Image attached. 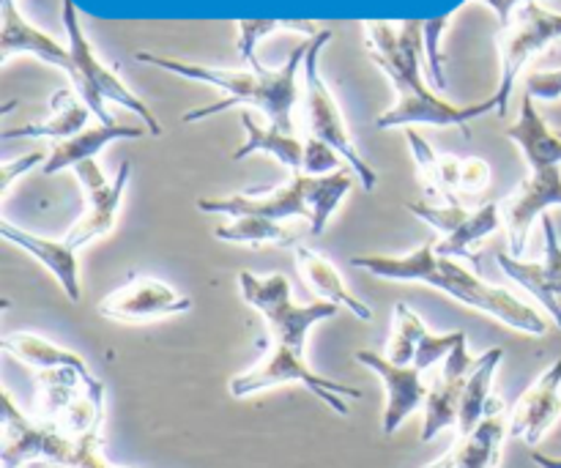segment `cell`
<instances>
[{"label":"cell","mask_w":561,"mask_h":468,"mask_svg":"<svg viewBox=\"0 0 561 468\" xmlns=\"http://www.w3.org/2000/svg\"><path fill=\"white\" fill-rule=\"evenodd\" d=\"M239 285L247 305L255 307L266 318L268 329H272V351L255 367L239 373L230 381V395L236 400H244L257 392H266V389L283 387V384H301L321 403H327L334 414L348 416V403L345 400H359V389L321 376L305 359L307 334H310L316 323L337 316V305H329V301L296 305L290 299V283L285 274L257 277L252 272H241Z\"/></svg>","instance_id":"cell-1"},{"label":"cell","mask_w":561,"mask_h":468,"mask_svg":"<svg viewBox=\"0 0 561 468\" xmlns=\"http://www.w3.org/2000/svg\"><path fill=\"white\" fill-rule=\"evenodd\" d=\"M365 27L367 53L373 64L389 77L398 102L378 115V129H394V126H458L466 137H471L469 124L474 118H482L491 110H499L496 96L485 99L482 104H458L447 102L431 91L422 75V55H425V31L422 22H383L367 20L362 22Z\"/></svg>","instance_id":"cell-2"},{"label":"cell","mask_w":561,"mask_h":468,"mask_svg":"<svg viewBox=\"0 0 561 468\" xmlns=\"http://www.w3.org/2000/svg\"><path fill=\"white\" fill-rule=\"evenodd\" d=\"M351 266L378 279H392V283H425L453 296L460 305L485 312V316L507 323L515 332L531 334V338H546L551 329L548 318L537 312L529 301L518 299L507 288H496V285L480 279L458 258L438 255L433 241H425L405 255H356L351 258Z\"/></svg>","instance_id":"cell-3"},{"label":"cell","mask_w":561,"mask_h":468,"mask_svg":"<svg viewBox=\"0 0 561 468\" xmlns=\"http://www.w3.org/2000/svg\"><path fill=\"white\" fill-rule=\"evenodd\" d=\"M307 49H310V38L301 42L279 69H266V66H261V69H250V66L247 69H219V66L186 64V60L164 58V55L153 53H135V60L157 66V69L170 71V75H179L184 80L206 82V85L219 88L225 93L222 102L184 113L186 124L211 118V115L225 113V110L236 107V104H252V107H257L266 115L268 124L279 126L285 132H296L294 107L299 102V71L305 66Z\"/></svg>","instance_id":"cell-4"},{"label":"cell","mask_w":561,"mask_h":468,"mask_svg":"<svg viewBox=\"0 0 561 468\" xmlns=\"http://www.w3.org/2000/svg\"><path fill=\"white\" fill-rule=\"evenodd\" d=\"M354 170H337L329 175H290L288 184L274 190H247L228 197H201L197 208L217 217H266L274 222H290L301 217L312 236L327 230L343 197L354 186Z\"/></svg>","instance_id":"cell-5"},{"label":"cell","mask_w":561,"mask_h":468,"mask_svg":"<svg viewBox=\"0 0 561 468\" xmlns=\"http://www.w3.org/2000/svg\"><path fill=\"white\" fill-rule=\"evenodd\" d=\"M3 468H115L102 453V433L71 438L58 425L33 420L3 392Z\"/></svg>","instance_id":"cell-6"},{"label":"cell","mask_w":561,"mask_h":468,"mask_svg":"<svg viewBox=\"0 0 561 468\" xmlns=\"http://www.w3.org/2000/svg\"><path fill=\"white\" fill-rule=\"evenodd\" d=\"M60 20H64L66 27V38H69V53L75 58L77 66V80H75V91L80 93L82 102L88 104L93 115L99 118V124L104 126H115V118L107 113V102L121 104V107L131 110L137 118L142 121V126L148 129V135L159 137L162 135V124L157 121L153 110L137 96L131 88L124 85L118 75H115L110 66H104L99 60L96 49H93L91 38L85 36L80 25V14H77L75 3L71 0H64L60 3Z\"/></svg>","instance_id":"cell-7"},{"label":"cell","mask_w":561,"mask_h":468,"mask_svg":"<svg viewBox=\"0 0 561 468\" xmlns=\"http://www.w3.org/2000/svg\"><path fill=\"white\" fill-rule=\"evenodd\" d=\"M332 42V31H321L318 36L310 38V49H307L305 66H301V75H305V115H307V129L310 137H318L327 146H332L340 157L348 162V170H354V175L359 179L362 190L373 192L378 186V173L373 170V164L367 162L359 153V148L351 140V132L345 126L343 110H340L337 99L329 91V85L323 82L321 69H318V58H321V49Z\"/></svg>","instance_id":"cell-8"},{"label":"cell","mask_w":561,"mask_h":468,"mask_svg":"<svg viewBox=\"0 0 561 468\" xmlns=\"http://www.w3.org/2000/svg\"><path fill=\"white\" fill-rule=\"evenodd\" d=\"M561 38V14L559 11L542 9L537 0L524 3L513 14L510 25H504L499 31L496 44L499 55H502V82H499V91L493 93L499 102V115H507L510 96H513V88L518 82V75L524 71V66L529 64L535 55H540L542 49L551 47L553 42Z\"/></svg>","instance_id":"cell-9"},{"label":"cell","mask_w":561,"mask_h":468,"mask_svg":"<svg viewBox=\"0 0 561 468\" xmlns=\"http://www.w3.org/2000/svg\"><path fill=\"white\" fill-rule=\"evenodd\" d=\"M77 181L82 186V214L77 217V222L71 225L69 233L64 236L71 247H85L91 244L93 239H102L118 222L121 203H124L126 184H129L131 164L121 162L118 173L113 179L104 175V170L99 168L96 159H88V162H80L75 168Z\"/></svg>","instance_id":"cell-10"},{"label":"cell","mask_w":561,"mask_h":468,"mask_svg":"<svg viewBox=\"0 0 561 468\" xmlns=\"http://www.w3.org/2000/svg\"><path fill=\"white\" fill-rule=\"evenodd\" d=\"M557 206H561V164L529 170L524 184L507 201H502L504 233H507L510 255H524L535 222Z\"/></svg>","instance_id":"cell-11"},{"label":"cell","mask_w":561,"mask_h":468,"mask_svg":"<svg viewBox=\"0 0 561 468\" xmlns=\"http://www.w3.org/2000/svg\"><path fill=\"white\" fill-rule=\"evenodd\" d=\"M192 310L190 296L179 294L168 283L153 277H131L99 301V316L118 323L162 321V318L184 316Z\"/></svg>","instance_id":"cell-12"},{"label":"cell","mask_w":561,"mask_h":468,"mask_svg":"<svg viewBox=\"0 0 561 468\" xmlns=\"http://www.w3.org/2000/svg\"><path fill=\"white\" fill-rule=\"evenodd\" d=\"M540 222L542 233H546V258L542 261H524V258H513L510 252H499L496 261L510 279H515L520 288L529 290L540 301L548 318L561 329V241L557 222L548 214Z\"/></svg>","instance_id":"cell-13"},{"label":"cell","mask_w":561,"mask_h":468,"mask_svg":"<svg viewBox=\"0 0 561 468\" xmlns=\"http://www.w3.org/2000/svg\"><path fill=\"white\" fill-rule=\"evenodd\" d=\"M354 359L383 381L387 406H383L381 431L383 436H394L416 409H425L427 387L422 381V370H416L414 365H394L383 354H373V351H356Z\"/></svg>","instance_id":"cell-14"},{"label":"cell","mask_w":561,"mask_h":468,"mask_svg":"<svg viewBox=\"0 0 561 468\" xmlns=\"http://www.w3.org/2000/svg\"><path fill=\"white\" fill-rule=\"evenodd\" d=\"M561 416V359L540 373L510 414V436L537 447Z\"/></svg>","instance_id":"cell-15"},{"label":"cell","mask_w":561,"mask_h":468,"mask_svg":"<svg viewBox=\"0 0 561 468\" xmlns=\"http://www.w3.org/2000/svg\"><path fill=\"white\" fill-rule=\"evenodd\" d=\"M474 367V359L469 356L466 340L442 362V376L427 387L425 400V420H422V442H433L447 427H458L460 398H463L466 381Z\"/></svg>","instance_id":"cell-16"},{"label":"cell","mask_w":561,"mask_h":468,"mask_svg":"<svg viewBox=\"0 0 561 468\" xmlns=\"http://www.w3.org/2000/svg\"><path fill=\"white\" fill-rule=\"evenodd\" d=\"M0 22H3V31H0V64H9V58H14V55H33V58L44 60V64L58 66L60 71H66L71 85H75L77 66L69 47H64L55 38H49L47 33L33 27L22 16V11L16 9L14 0H0Z\"/></svg>","instance_id":"cell-17"},{"label":"cell","mask_w":561,"mask_h":468,"mask_svg":"<svg viewBox=\"0 0 561 468\" xmlns=\"http://www.w3.org/2000/svg\"><path fill=\"white\" fill-rule=\"evenodd\" d=\"M0 233L5 241H11L14 247L25 250L27 255L36 258L55 279L64 288L66 299L80 301V263H77V247H71L66 239H47V236L31 233L25 228H16L11 222H0Z\"/></svg>","instance_id":"cell-18"},{"label":"cell","mask_w":561,"mask_h":468,"mask_svg":"<svg viewBox=\"0 0 561 468\" xmlns=\"http://www.w3.org/2000/svg\"><path fill=\"white\" fill-rule=\"evenodd\" d=\"M405 140H409L411 157H414L416 170H420L427 197H433V203H458L463 159L453 157V153H438L414 126L405 129Z\"/></svg>","instance_id":"cell-19"},{"label":"cell","mask_w":561,"mask_h":468,"mask_svg":"<svg viewBox=\"0 0 561 468\" xmlns=\"http://www.w3.org/2000/svg\"><path fill=\"white\" fill-rule=\"evenodd\" d=\"M504 135L520 148L524 162L529 164V170L561 164V135L553 132L551 126L546 124V118L537 113L535 99H531L529 93H524V99H520L518 121H515L513 126H507Z\"/></svg>","instance_id":"cell-20"},{"label":"cell","mask_w":561,"mask_h":468,"mask_svg":"<svg viewBox=\"0 0 561 468\" xmlns=\"http://www.w3.org/2000/svg\"><path fill=\"white\" fill-rule=\"evenodd\" d=\"M148 129H140V126H91V129H82L80 135L66 137V140H58L53 146V151L47 153V162L42 164L44 175H55L60 170H75L80 162H88V159H96V153L102 151L104 146L115 140H140Z\"/></svg>","instance_id":"cell-21"},{"label":"cell","mask_w":561,"mask_h":468,"mask_svg":"<svg viewBox=\"0 0 561 468\" xmlns=\"http://www.w3.org/2000/svg\"><path fill=\"white\" fill-rule=\"evenodd\" d=\"M296 266H299L305 283L321 296V301H329V305L345 307V310L354 312L362 321H370L373 307H367L365 301L356 294H351V288L345 285L343 274L334 266L329 258H323L321 252L310 250V247H296Z\"/></svg>","instance_id":"cell-22"},{"label":"cell","mask_w":561,"mask_h":468,"mask_svg":"<svg viewBox=\"0 0 561 468\" xmlns=\"http://www.w3.org/2000/svg\"><path fill=\"white\" fill-rule=\"evenodd\" d=\"M504 359L502 349H491L474 359V367L469 373V381H466L463 398H460V414H458V436H469L482 420H485L491 411H496L502 406V400L493 398V378H496L499 365Z\"/></svg>","instance_id":"cell-23"},{"label":"cell","mask_w":561,"mask_h":468,"mask_svg":"<svg viewBox=\"0 0 561 468\" xmlns=\"http://www.w3.org/2000/svg\"><path fill=\"white\" fill-rule=\"evenodd\" d=\"M241 126H244L247 132V140L244 146L236 148V162H241V159L250 157V153H268V157L277 159L283 168H288L290 175L301 173V168H305L307 142L301 140L296 132H285L274 124H255V118H252L250 113H241Z\"/></svg>","instance_id":"cell-24"},{"label":"cell","mask_w":561,"mask_h":468,"mask_svg":"<svg viewBox=\"0 0 561 468\" xmlns=\"http://www.w3.org/2000/svg\"><path fill=\"white\" fill-rule=\"evenodd\" d=\"M99 378L93 373L58 367L36 373V416L44 422H58L77 398L88 392Z\"/></svg>","instance_id":"cell-25"},{"label":"cell","mask_w":561,"mask_h":468,"mask_svg":"<svg viewBox=\"0 0 561 468\" xmlns=\"http://www.w3.org/2000/svg\"><path fill=\"white\" fill-rule=\"evenodd\" d=\"M91 115L93 113L82 102L80 93L71 91V88H60L53 96V102H49V118L3 132V140H16V137H55V140H66V137L80 135Z\"/></svg>","instance_id":"cell-26"},{"label":"cell","mask_w":561,"mask_h":468,"mask_svg":"<svg viewBox=\"0 0 561 468\" xmlns=\"http://www.w3.org/2000/svg\"><path fill=\"white\" fill-rule=\"evenodd\" d=\"M504 406L485 416L469 436L455 444V468H499L504 442L510 436V422L504 420Z\"/></svg>","instance_id":"cell-27"},{"label":"cell","mask_w":561,"mask_h":468,"mask_svg":"<svg viewBox=\"0 0 561 468\" xmlns=\"http://www.w3.org/2000/svg\"><path fill=\"white\" fill-rule=\"evenodd\" d=\"M0 345H3L5 354H11L14 359H20L22 365L33 367L36 373L58 370V367H71V370L91 373L82 356H77L75 351H69V349H60V345H55L53 340L42 338V334L9 332V334H3Z\"/></svg>","instance_id":"cell-28"},{"label":"cell","mask_w":561,"mask_h":468,"mask_svg":"<svg viewBox=\"0 0 561 468\" xmlns=\"http://www.w3.org/2000/svg\"><path fill=\"white\" fill-rule=\"evenodd\" d=\"M219 241L244 247H299V233L288 222H274L266 217H233L214 230Z\"/></svg>","instance_id":"cell-29"},{"label":"cell","mask_w":561,"mask_h":468,"mask_svg":"<svg viewBox=\"0 0 561 468\" xmlns=\"http://www.w3.org/2000/svg\"><path fill=\"white\" fill-rule=\"evenodd\" d=\"M499 228H504V212L502 201H491L485 206L469 212L466 222L455 230L453 236L442 239L436 244L438 255L447 258H474V247L482 239H488L491 233H496Z\"/></svg>","instance_id":"cell-30"},{"label":"cell","mask_w":561,"mask_h":468,"mask_svg":"<svg viewBox=\"0 0 561 468\" xmlns=\"http://www.w3.org/2000/svg\"><path fill=\"white\" fill-rule=\"evenodd\" d=\"M239 27V55L250 69H261V60H257V44L263 42L266 36L279 31H296L305 33L307 38L318 36L321 27L316 22H305V20H239L236 22Z\"/></svg>","instance_id":"cell-31"},{"label":"cell","mask_w":561,"mask_h":468,"mask_svg":"<svg viewBox=\"0 0 561 468\" xmlns=\"http://www.w3.org/2000/svg\"><path fill=\"white\" fill-rule=\"evenodd\" d=\"M427 334L425 321L411 310L409 305H394V323H392V338L387 343V359L394 365H414L416 359V345Z\"/></svg>","instance_id":"cell-32"},{"label":"cell","mask_w":561,"mask_h":468,"mask_svg":"<svg viewBox=\"0 0 561 468\" xmlns=\"http://www.w3.org/2000/svg\"><path fill=\"white\" fill-rule=\"evenodd\" d=\"M405 208H409L414 217H420L422 222L431 225L433 230H438L444 239H447V236H453L455 230L466 222V217H469V208H463L460 203L416 201V203H409Z\"/></svg>","instance_id":"cell-33"},{"label":"cell","mask_w":561,"mask_h":468,"mask_svg":"<svg viewBox=\"0 0 561 468\" xmlns=\"http://www.w3.org/2000/svg\"><path fill=\"white\" fill-rule=\"evenodd\" d=\"M453 14L436 16V20H422V31H425V58H427V75H431V82L444 91L447 88V75H444V55H442V36L447 31Z\"/></svg>","instance_id":"cell-34"},{"label":"cell","mask_w":561,"mask_h":468,"mask_svg":"<svg viewBox=\"0 0 561 468\" xmlns=\"http://www.w3.org/2000/svg\"><path fill=\"white\" fill-rule=\"evenodd\" d=\"M466 340L463 332H447V334H433L431 329H427L425 338L420 340V345H416V359H414V367L416 370H431L433 365H438V362L447 359L449 354H453L455 349H458L460 343Z\"/></svg>","instance_id":"cell-35"},{"label":"cell","mask_w":561,"mask_h":468,"mask_svg":"<svg viewBox=\"0 0 561 468\" xmlns=\"http://www.w3.org/2000/svg\"><path fill=\"white\" fill-rule=\"evenodd\" d=\"M340 153L334 151L332 146H327L318 137H307V151H305V168L301 173L305 175H329L337 173L340 168Z\"/></svg>","instance_id":"cell-36"},{"label":"cell","mask_w":561,"mask_h":468,"mask_svg":"<svg viewBox=\"0 0 561 468\" xmlns=\"http://www.w3.org/2000/svg\"><path fill=\"white\" fill-rule=\"evenodd\" d=\"M491 184V164L480 157L463 159L460 168V195H480Z\"/></svg>","instance_id":"cell-37"},{"label":"cell","mask_w":561,"mask_h":468,"mask_svg":"<svg viewBox=\"0 0 561 468\" xmlns=\"http://www.w3.org/2000/svg\"><path fill=\"white\" fill-rule=\"evenodd\" d=\"M526 93L540 102H557L561 99V69L535 71L526 77Z\"/></svg>","instance_id":"cell-38"},{"label":"cell","mask_w":561,"mask_h":468,"mask_svg":"<svg viewBox=\"0 0 561 468\" xmlns=\"http://www.w3.org/2000/svg\"><path fill=\"white\" fill-rule=\"evenodd\" d=\"M47 162V157H44L42 151H33V153H25V157L14 159V162H3V168H0V192H9L11 184H14V179H20V175H25L27 170L38 168V164Z\"/></svg>","instance_id":"cell-39"},{"label":"cell","mask_w":561,"mask_h":468,"mask_svg":"<svg viewBox=\"0 0 561 468\" xmlns=\"http://www.w3.org/2000/svg\"><path fill=\"white\" fill-rule=\"evenodd\" d=\"M474 3H485L488 9L499 16V22H502V27H504V25H510V20H513L515 11H518L524 3H531V0H474Z\"/></svg>","instance_id":"cell-40"},{"label":"cell","mask_w":561,"mask_h":468,"mask_svg":"<svg viewBox=\"0 0 561 468\" xmlns=\"http://www.w3.org/2000/svg\"><path fill=\"white\" fill-rule=\"evenodd\" d=\"M531 460H535V466H540V468H561V458H548V455H542V453L531 455Z\"/></svg>","instance_id":"cell-41"},{"label":"cell","mask_w":561,"mask_h":468,"mask_svg":"<svg viewBox=\"0 0 561 468\" xmlns=\"http://www.w3.org/2000/svg\"><path fill=\"white\" fill-rule=\"evenodd\" d=\"M425 468H455V455L447 453V455H444V458L433 460V464L425 466Z\"/></svg>","instance_id":"cell-42"},{"label":"cell","mask_w":561,"mask_h":468,"mask_svg":"<svg viewBox=\"0 0 561 468\" xmlns=\"http://www.w3.org/2000/svg\"><path fill=\"white\" fill-rule=\"evenodd\" d=\"M559 135H561V132H559Z\"/></svg>","instance_id":"cell-43"}]
</instances>
